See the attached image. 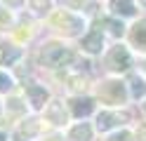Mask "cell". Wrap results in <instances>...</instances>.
Instances as JSON below:
<instances>
[{"label":"cell","mask_w":146,"mask_h":141,"mask_svg":"<svg viewBox=\"0 0 146 141\" xmlns=\"http://www.w3.org/2000/svg\"><path fill=\"white\" fill-rule=\"evenodd\" d=\"M40 59H42L45 66H50V68H59V66H66L73 59V54L61 45H47V47H42Z\"/></svg>","instance_id":"obj_1"},{"label":"cell","mask_w":146,"mask_h":141,"mask_svg":"<svg viewBox=\"0 0 146 141\" xmlns=\"http://www.w3.org/2000/svg\"><path fill=\"white\" fill-rule=\"evenodd\" d=\"M99 97H102L106 103H113V106H120V103L127 99V92H125V85L118 82V80H108L99 87Z\"/></svg>","instance_id":"obj_2"},{"label":"cell","mask_w":146,"mask_h":141,"mask_svg":"<svg viewBox=\"0 0 146 141\" xmlns=\"http://www.w3.org/2000/svg\"><path fill=\"white\" fill-rule=\"evenodd\" d=\"M106 66L111 71H115V73H120V71H127L132 66V59H130V52L125 50L123 45H115L111 52H108V56H106Z\"/></svg>","instance_id":"obj_3"},{"label":"cell","mask_w":146,"mask_h":141,"mask_svg":"<svg viewBox=\"0 0 146 141\" xmlns=\"http://www.w3.org/2000/svg\"><path fill=\"white\" fill-rule=\"evenodd\" d=\"M52 24L59 28V31L64 33H68V35H76L80 28H83V19L76 17V14H71V12H57L52 17Z\"/></svg>","instance_id":"obj_4"},{"label":"cell","mask_w":146,"mask_h":141,"mask_svg":"<svg viewBox=\"0 0 146 141\" xmlns=\"http://www.w3.org/2000/svg\"><path fill=\"white\" fill-rule=\"evenodd\" d=\"M123 120H130V115H127V113H108V111H102L97 115V129L99 132H106V129L115 127L118 122H123Z\"/></svg>","instance_id":"obj_5"},{"label":"cell","mask_w":146,"mask_h":141,"mask_svg":"<svg viewBox=\"0 0 146 141\" xmlns=\"http://www.w3.org/2000/svg\"><path fill=\"white\" fill-rule=\"evenodd\" d=\"M102 45H104V35H102L99 28H94V31L83 40V50L90 52V54H99L102 52Z\"/></svg>","instance_id":"obj_6"},{"label":"cell","mask_w":146,"mask_h":141,"mask_svg":"<svg viewBox=\"0 0 146 141\" xmlns=\"http://www.w3.org/2000/svg\"><path fill=\"white\" fill-rule=\"evenodd\" d=\"M26 94L31 97V106L33 108H42L45 101H47V92L42 87H38V85H29V87H26Z\"/></svg>","instance_id":"obj_7"},{"label":"cell","mask_w":146,"mask_h":141,"mask_svg":"<svg viewBox=\"0 0 146 141\" xmlns=\"http://www.w3.org/2000/svg\"><path fill=\"white\" fill-rule=\"evenodd\" d=\"M47 118H50L52 125H64V122H66V111H64V103L61 101H52L50 103Z\"/></svg>","instance_id":"obj_8"},{"label":"cell","mask_w":146,"mask_h":141,"mask_svg":"<svg viewBox=\"0 0 146 141\" xmlns=\"http://www.w3.org/2000/svg\"><path fill=\"white\" fill-rule=\"evenodd\" d=\"M108 5H111L113 14H118V17H132L134 14L132 0H108Z\"/></svg>","instance_id":"obj_9"},{"label":"cell","mask_w":146,"mask_h":141,"mask_svg":"<svg viewBox=\"0 0 146 141\" xmlns=\"http://www.w3.org/2000/svg\"><path fill=\"white\" fill-rule=\"evenodd\" d=\"M90 139H92V129L87 122H80L68 132V141H90Z\"/></svg>","instance_id":"obj_10"},{"label":"cell","mask_w":146,"mask_h":141,"mask_svg":"<svg viewBox=\"0 0 146 141\" xmlns=\"http://www.w3.org/2000/svg\"><path fill=\"white\" fill-rule=\"evenodd\" d=\"M71 111L76 118H85L92 113V99H73L71 101Z\"/></svg>","instance_id":"obj_11"},{"label":"cell","mask_w":146,"mask_h":141,"mask_svg":"<svg viewBox=\"0 0 146 141\" xmlns=\"http://www.w3.org/2000/svg\"><path fill=\"white\" fill-rule=\"evenodd\" d=\"M132 42L139 50H146V19L132 26Z\"/></svg>","instance_id":"obj_12"},{"label":"cell","mask_w":146,"mask_h":141,"mask_svg":"<svg viewBox=\"0 0 146 141\" xmlns=\"http://www.w3.org/2000/svg\"><path fill=\"white\" fill-rule=\"evenodd\" d=\"M66 80H68V87L71 89H85V82L87 78L83 73H78V75H66Z\"/></svg>","instance_id":"obj_13"},{"label":"cell","mask_w":146,"mask_h":141,"mask_svg":"<svg viewBox=\"0 0 146 141\" xmlns=\"http://www.w3.org/2000/svg\"><path fill=\"white\" fill-rule=\"evenodd\" d=\"M52 7V0H31V9L35 14H47Z\"/></svg>","instance_id":"obj_14"},{"label":"cell","mask_w":146,"mask_h":141,"mask_svg":"<svg viewBox=\"0 0 146 141\" xmlns=\"http://www.w3.org/2000/svg\"><path fill=\"white\" fill-rule=\"evenodd\" d=\"M38 129H40L38 120H24V125H21V134L33 136V134H38Z\"/></svg>","instance_id":"obj_15"},{"label":"cell","mask_w":146,"mask_h":141,"mask_svg":"<svg viewBox=\"0 0 146 141\" xmlns=\"http://www.w3.org/2000/svg\"><path fill=\"white\" fill-rule=\"evenodd\" d=\"M104 26L111 28L113 35H123V31H125V26H123L120 21H113V19H104Z\"/></svg>","instance_id":"obj_16"},{"label":"cell","mask_w":146,"mask_h":141,"mask_svg":"<svg viewBox=\"0 0 146 141\" xmlns=\"http://www.w3.org/2000/svg\"><path fill=\"white\" fill-rule=\"evenodd\" d=\"M132 94H134V97H141V94H146V85H144V80L132 78Z\"/></svg>","instance_id":"obj_17"},{"label":"cell","mask_w":146,"mask_h":141,"mask_svg":"<svg viewBox=\"0 0 146 141\" xmlns=\"http://www.w3.org/2000/svg\"><path fill=\"white\" fill-rule=\"evenodd\" d=\"M10 24H12V17H10V12L0 7V31H5V28L10 26Z\"/></svg>","instance_id":"obj_18"},{"label":"cell","mask_w":146,"mask_h":141,"mask_svg":"<svg viewBox=\"0 0 146 141\" xmlns=\"http://www.w3.org/2000/svg\"><path fill=\"white\" fill-rule=\"evenodd\" d=\"M108 141H132V134L130 132H115V134L108 136Z\"/></svg>","instance_id":"obj_19"},{"label":"cell","mask_w":146,"mask_h":141,"mask_svg":"<svg viewBox=\"0 0 146 141\" xmlns=\"http://www.w3.org/2000/svg\"><path fill=\"white\" fill-rule=\"evenodd\" d=\"M10 87H12V80L7 78L5 73H0V92H7Z\"/></svg>","instance_id":"obj_20"},{"label":"cell","mask_w":146,"mask_h":141,"mask_svg":"<svg viewBox=\"0 0 146 141\" xmlns=\"http://www.w3.org/2000/svg\"><path fill=\"white\" fill-rule=\"evenodd\" d=\"M21 111H24L21 101H19V99H12V101H10V113H14V115H17V113H21Z\"/></svg>","instance_id":"obj_21"},{"label":"cell","mask_w":146,"mask_h":141,"mask_svg":"<svg viewBox=\"0 0 146 141\" xmlns=\"http://www.w3.org/2000/svg\"><path fill=\"white\" fill-rule=\"evenodd\" d=\"M64 5L71 7V9H78V7H83V5H85V0H64Z\"/></svg>","instance_id":"obj_22"},{"label":"cell","mask_w":146,"mask_h":141,"mask_svg":"<svg viewBox=\"0 0 146 141\" xmlns=\"http://www.w3.org/2000/svg\"><path fill=\"white\" fill-rule=\"evenodd\" d=\"M137 139H139V141H146V125L139 127V132H137Z\"/></svg>","instance_id":"obj_23"},{"label":"cell","mask_w":146,"mask_h":141,"mask_svg":"<svg viewBox=\"0 0 146 141\" xmlns=\"http://www.w3.org/2000/svg\"><path fill=\"white\" fill-rule=\"evenodd\" d=\"M7 5H21V0H5Z\"/></svg>","instance_id":"obj_24"},{"label":"cell","mask_w":146,"mask_h":141,"mask_svg":"<svg viewBox=\"0 0 146 141\" xmlns=\"http://www.w3.org/2000/svg\"><path fill=\"white\" fill-rule=\"evenodd\" d=\"M45 141H61V139H59V136H47Z\"/></svg>","instance_id":"obj_25"},{"label":"cell","mask_w":146,"mask_h":141,"mask_svg":"<svg viewBox=\"0 0 146 141\" xmlns=\"http://www.w3.org/2000/svg\"><path fill=\"white\" fill-rule=\"evenodd\" d=\"M141 108H144V113H146V99H144V103H141Z\"/></svg>","instance_id":"obj_26"},{"label":"cell","mask_w":146,"mask_h":141,"mask_svg":"<svg viewBox=\"0 0 146 141\" xmlns=\"http://www.w3.org/2000/svg\"><path fill=\"white\" fill-rule=\"evenodd\" d=\"M0 141H7V139H5V134H0Z\"/></svg>","instance_id":"obj_27"},{"label":"cell","mask_w":146,"mask_h":141,"mask_svg":"<svg viewBox=\"0 0 146 141\" xmlns=\"http://www.w3.org/2000/svg\"><path fill=\"white\" fill-rule=\"evenodd\" d=\"M139 3H141V5H146V0H139Z\"/></svg>","instance_id":"obj_28"},{"label":"cell","mask_w":146,"mask_h":141,"mask_svg":"<svg viewBox=\"0 0 146 141\" xmlns=\"http://www.w3.org/2000/svg\"><path fill=\"white\" fill-rule=\"evenodd\" d=\"M17 141H21V139H17Z\"/></svg>","instance_id":"obj_29"},{"label":"cell","mask_w":146,"mask_h":141,"mask_svg":"<svg viewBox=\"0 0 146 141\" xmlns=\"http://www.w3.org/2000/svg\"><path fill=\"white\" fill-rule=\"evenodd\" d=\"M0 125H3V122H0Z\"/></svg>","instance_id":"obj_30"}]
</instances>
